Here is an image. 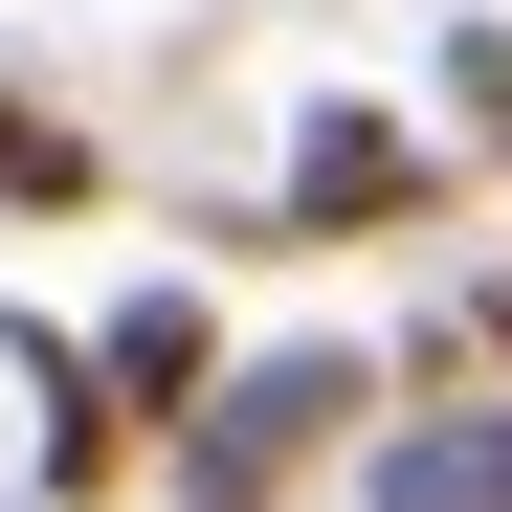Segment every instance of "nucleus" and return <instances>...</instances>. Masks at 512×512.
<instances>
[{"instance_id": "20e7f679", "label": "nucleus", "mask_w": 512, "mask_h": 512, "mask_svg": "<svg viewBox=\"0 0 512 512\" xmlns=\"http://www.w3.org/2000/svg\"><path fill=\"white\" fill-rule=\"evenodd\" d=\"M379 512H512V423H401V446H357Z\"/></svg>"}, {"instance_id": "f257e3e1", "label": "nucleus", "mask_w": 512, "mask_h": 512, "mask_svg": "<svg viewBox=\"0 0 512 512\" xmlns=\"http://www.w3.org/2000/svg\"><path fill=\"white\" fill-rule=\"evenodd\" d=\"M357 423H379V357H357V334H290V357H223L156 468H179V490H290V468L357 446Z\"/></svg>"}, {"instance_id": "f03ea898", "label": "nucleus", "mask_w": 512, "mask_h": 512, "mask_svg": "<svg viewBox=\"0 0 512 512\" xmlns=\"http://www.w3.org/2000/svg\"><path fill=\"white\" fill-rule=\"evenodd\" d=\"M423 201H446L423 134H379V112H312L290 134V245H357V223H423Z\"/></svg>"}, {"instance_id": "423d86ee", "label": "nucleus", "mask_w": 512, "mask_h": 512, "mask_svg": "<svg viewBox=\"0 0 512 512\" xmlns=\"http://www.w3.org/2000/svg\"><path fill=\"white\" fill-rule=\"evenodd\" d=\"M446 112H468V134L512 156V23H468V45H446Z\"/></svg>"}, {"instance_id": "7ed1b4c3", "label": "nucleus", "mask_w": 512, "mask_h": 512, "mask_svg": "<svg viewBox=\"0 0 512 512\" xmlns=\"http://www.w3.org/2000/svg\"><path fill=\"white\" fill-rule=\"evenodd\" d=\"M90 357H112V401H134V423H201V379H223V334H201V290H134V312L90 334Z\"/></svg>"}, {"instance_id": "39448f33", "label": "nucleus", "mask_w": 512, "mask_h": 512, "mask_svg": "<svg viewBox=\"0 0 512 512\" xmlns=\"http://www.w3.org/2000/svg\"><path fill=\"white\" fill-rule=\"evenodd\" d=\"M0 201H90V134H45V112H0Z\"/></svg>"}, {"instance_id": "0eeeda50", "label": "nucleus", "mask_w": 512, "mask_h": 512, "mask_svg": "<svg viewBox=\"0 0 512 512\" xmlns=\"http://www.w3.org/2000/svg\"><path fill=\"white\" fill-rule=\"evenodd\" d=\"M490 334H512V312H490Z\"/></svg>"}]
</instances>
